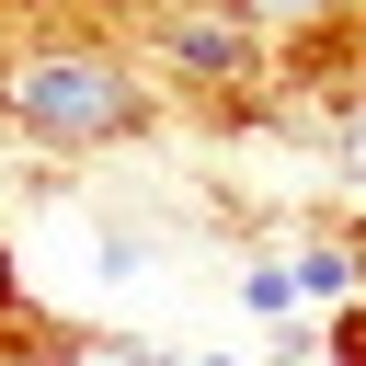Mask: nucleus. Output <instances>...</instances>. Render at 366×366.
Masks as SVG:
<instances>
[{
	"label": "nucleus",
	"instance_id": "6e6552de",
	"mask_svg": "<svg viewBox=\"0 0 366 366\" xmlns=\"http://www.w3.org/2000/svg\"><path fill=\"white\" fill-rule=\"evenodd\" d=\"M343 172H355V194H366V126H355V137H343Z\"/></svg>",
	"mask_w": 366,
	"mask_h": 366
},
{
	"label": "nucleus",
	"instance_id": "39448f33",
	"mask_svg": "<svg viewBox=\"0 0 366 366\" xmlns=\"http://www.w3.org/2000/svg\"><path fill=\"white\" fill-rule=\"evenodd\" d=\"M332 366H366V297H355V309H332Z\"/></svg>",
	"mask_w": 366,
	"mask_h": 366
},
{
	"label": "nucleus",
	"instance_id": "f03ea898",
	"mask_svg": "<svg viewBox=\"0 0 366 366\" xmlns=\"http://www.w3.org/2000/svg\"><path fill=\"white\" fill-rule=\"evenodd\" d=\"M286 274H297V309H355V297H366V240H355V229H343V240H297Z\"/></svg>",
	"mask_w": 366,
	"mask_h": 366
},
{
	"label": "nucleus",
	"instance_id": "f257e3e1",
	"mask_svg": "<svg viewBox=\"0 0 366 366\" xmlns=\"http://www.w3.org/2000/svg\"><path fill=\"white\" fill-rule=\"evenodd\" d=\"M137 114H149V92H137L114 57H23V69L0 80V126L57 137V149H80V137H126Z\"/></svg>",
	"mask_w": 366,
	"mask_h": 366
},
{
	"label": "nucleus",
	"instance_id": "0eeeda50",
	"mask_svg": "<svg viewBox=\"0 0 366 366\" xmlns=\"http://www.w3.org/2000/svg\"><path fill=\"white\" fill-rule=\"evenodd\" d=\"M0 320H23V263L0 252Z\"/></svg>",
	"mask_w": 366,
	"mask_h": 366
},
{
	"label": "nucleus",
	"instance_id": "9b49d317",
	"mask_svg": "<svg viewBox=\"0 0 366 366\" xmlns=\"http://www.w3.org/2000/svg\"><path fill=\"white\" fill-rule=\"evenodd\" d=\"M46 366H92V355H46Z\"/></svg>",
	"mask_w": 366,
	"mask_h": 366
},
{
	"label": "nucleus",
	"instance_id": "7ed1b4c3",
	"mask_svg": "<svg viewBox=\"0 0 366 366\" xmlns=\"http://www.w3.org/2000/svg\"><path fill=\"white\" fill-rule=\"evenodd\" d=\"M172 69L183 80H240L252 69V23H172Z\"/></svg>",
	"mask_w": 366,
	"mask_h": 366
},
{
	"label": "nucleus",
	"instance_id": "20e7f679",
	"mask_svg": "<svg viewBox=\"0 0 366 366\" xmlns=\"http://www.w3.org/2000/svg\"><path fill=\"white\" fill-rule=\"evenodd\" d=\"M240 309H252V320H274V332L297 320V274H286V252H274V263H240Z\"/></svg>",
	"mask_w": 366,
	"mask_h": 366
},
{
	"label": "nucleus",
	"instance_id": "423d86ee",
	"mask_svg": "<svg viewBox=\"0 0 366 366\" xmlns=\"http://www.w3.org/2000/svg\"><path fill=\"white\" fill-rule=\"evenodd\" d=\"M240 23H297V11H332V0H229Z\"/></svg>",
	"mask_w": 366,
	"mask_h": 366
},
{
	"label": "nucleus",
	"instance_id": "1a4fd4ad",
	"mask_svg": "<svg viewBox=\"0 0 366 366\" xmlns=\"http://www.w3.org/2000/svg\"><path fill=\"white\" fill-rule=\"evenodd\" d=\"M126 366H194V355H126Z\"/></svg>",
	"mask_w": 366,
	"mask_h": 366
},
{
	"label": "nucleus",
	"instance_id": "9d476101",
	"mask_svg": "<svg viewBox=\"0 0 366 366\" xmlns=\"http://www.w3.org/2000/svg\"><path fill=\"white\" fill-rule=\"evenodd\" d=\"M194 366H240V355H194Z\"/></svg>",
	"mask_w": 366,
	"mask_h": 366
}]
</instances>
